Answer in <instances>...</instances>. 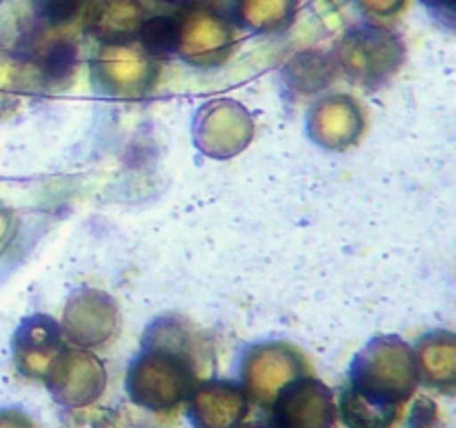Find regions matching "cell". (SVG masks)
<instances>
[{
    "instance_id": "cell-1",
    "label": "cell",
    "mask_w": 456,
    "mask_h": 428,
    "mask_svg": "<svg viewBox=\"0 0 456 428\" xmlns=\"http://www.w3.org/2000/svg\"><path fill=\"white\" fill-rule=\"evenodd\" d=\"M199 386V373L191 357L181 346L147 348L129 368L127 391L134 404L151 410H169L191 397Z\"/></svg>"
},
{
    "instance_id": "cell-2",
    "label": "cell",
    "mask_w": 456,
    "mask_h": 428,
    "mask_svg": "<svg viewBox=\"0 0 456 428\" xmlns=\"http://www.w3.org/2000/svg\"><path fill=\"white\" fill-rule=\"evenodd\" d=\"M417 382V359L399 342H374L352 368V388L396 406L412 395Z\"/></svg>"
},
{
    "instance_id": "cell-3",
    "label": "cell",
    "mask_w": 456,
    "mask_h": 428,
    "mask_svg": "<svg viewBox=\"0 0 456 428\" xmlns=\"http://www.w3.org/2000/svg\"><path fill=\"white\" fill-rule=\"evenodd\" d=\"M337 406L332 391L314 377H297L285 383L272 401L274 428H332Z\"/></svg>"
},
{
    "instance_id": "cell-4",
    "label": "cell",
    "mask_w": 456,
    "mask_h": 428,
    "mask_svg": "<svg viewBox=\"0 0 456 428\" xmlns=\"http://www.w3.org/2000/svg\"><path fill=\"white\" fill-rule=\"evenodd\" d=\"M47 383L61 404L87 406L105 388V368L96 357L85 352H67L58 355V359L53 361L52 370L47 373Z\"/></svg>"
},
{
    "instance_id": "cell-5",
    "label": "cell",
    "mask_w": 456,
    "mask_h": 428,
    "mask_svg": "<svg viewBox=\"0 0 456 428\" xmlns=\"http://www.w3.org/2000/svg\"><path fill=\"white\" fill-rule=\"evenodd\" d=\"M303 359L285 346H263L249 355L245 366V383L261 406H272L281 388L301 377Z\"/></svg>"
},
{
    "instance_id": "cell-6",
    "label": "cell",
    "mask_w": 456,
    "mask_h": 428,
    "mask_svg": "<svg viewBox=\"0 0 456 428\" xmlns=\"http://www.w3.org/2000/svg\"><path fill=\"white\" fill-rule=\"evenodd\" d=\"M245 413L248 397L236 383H200L190 397V419L196 428H239Z\"/></svg>"
},
{
    "instance_id": "cell-7",
    "label": "cell",
    "mask_w": 456,
    "mask_h": 428,
    "mask_svg": "<svg viewBox=\"0 0 456 428\" xmlns=\"http://www.w3.org/2000/svg\"><path fill=\"white\" fill-rule=\"evenodd\" d=\"M61 355V342L52 324L45 328L29 324L16 339V364L27 377H47Z\"/></svg>"
},
{
    "instance_id": "cell-8",
    "label": "cell",
    "mask_w": 456,
    "mask_h": 428,
    "mask_svg": "<svg viewBox=\"0 0 456 428\" xmlns=\"http://www.w3.org/2000/svg\"><path fill=\"white\" fill-rule=\"evenodd\" d=\"M341 415L350 428H390L396 419V404L347 388L341 397Z\"/></svg>"
},
{
    "instance_id": "cell-9",
    "label": "cell",
    "mask_w": 456,
    "mask_h": 428,
    "mask_svg": "<svg viewBox=\"0 0 456 428\" xmlns=\"http://www.w3.org/2000/svg\"><path fill=\"white\" fill-rule=\"evenodd\" d=\"M417 359L419 377L426 379L428 383L439 388H450L454 383V348L452 342L426 343L421 355Z\"/></svg>"
},
{
    "instance_id": "cell-10",
    "label": "cell",
    "mask_w": 456,
    "mask_h": 428,
    "mask_svg": "<svg viewBox=\"0 0 456 428\" xmlns=\"http://www.w3.org/2000/svg\"><path fill=\"white\" fill-rule=\"evenodd\" d=\"M141 45L150 56L163 58L176 52L178 40H181V22L172 16H156L142 25Z\"/></svg>"
},
{
    "instance_id": "cell-11",
    "label": "cell",
    "mask_w": 456,
    "mask_h": 428,
    "mask_svg": "<svg viewBox=\"0 0 456 428\" xmlns=\"http://www.w3.org/2000/svg\"><path fill=\"white\" fill-rule=\"evenodd\" d=\"M76 45L67 38H58L52 40L47 47L40 52L38 58V71L43 76V80L47 85H56L62 83L67 76H71L76 65Z\"/></svg>"
},
{
    "instance_id": "cell-12",
    "label": "cell",
    "mask_w": 456,
    "mask_h": 428,
    "mask_svg": "<svg viewBox=\"0 0 456 428\" xmlns=\"http://www.w3.org/2000/svg\"><path fill=\"white\" fill-rule=\"evenodd\" d=\"M80 3L83 0H38L40 18H45L49 25H62L76 16Z\"/></svg>"
},
{
    "instance_id": "cell-13",
    "label": "cell",
    "mask_w": 456,
    "mask_h": 428,
    "mask_svg": "<svg viewBox=\"0 0 456 428\" xmlns=\"http://www.w3.org/2000/svg\"><path fill=\"white\" fill-rule=\"evenodd\" d=\"M0 428H36L27 415L18 410H0Z\"/></svg>"
},
{
    "instance_id": "cell-14",
    "label": "cell",
    "mask_w": 456,
    "mask_h": 428,
    "mask_svg": "<svg viewBox=\"0 0 456 428\" xmlns=\"http://www.w3.org/2000/svg\"><path fill=\"white\" fill-rule=\"evenodd\" d=\"M248 428H274V426H265V424H254V426H248Z\"/></svg>"
}]
</instances>
